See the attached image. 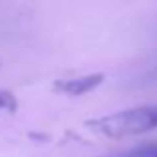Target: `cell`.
Returning a JSON list of instances; mask_svg holds the SVG:
<instances>
[{
  "mask_svg": "<svg viewBox=\"0 0 157 157\" xmlns=\"http://www.w3.org/2000/svg\"><path fill=\"white\" fill-rule=\"evenodd\" d=\"M16 109V98L6 90H0V111H14Z\"/></svg>",
  "mask_w": 157,
  "mask_h": 157,
  "instance_id": "cell-3",
  "label": "cell"
},
{
  "mask_svg": "<svg viewBox=\"0 0 157 157\" xmlns=\"http://www.w3.org/2000/svg\"><path fill=\"white\" fill-rule=\"evenodd\" d=\"M104 82V74H88V76L72 78V80H60L56 82V90L68 96H84L96 90Z\"/></svg>",
  "mask_w": 157,
  "mask_h": 157,
  "instance_id": "cell-2",
  "label": "cell"
},
{
  "mask_svg": "<svg viewBox=\"0 0 157 157\" xmlns=\"http://www.w3.org/2000/svg\"><path fill=\"white\" fill-rule=\"evenodd\" d=\"M86 125L96 133L115 139L127 137V135H141L151 129H157V105H141L109 113L98 119H90Z\"/></svg>",
  "mask_w": 157,
  "mask_h": 157,
  "instance_id": "cell-1",
  "label": "cell"
},
{
  "mask_svg": "<svg viewBox=\"0 0 157 157\" xmlns=\"http://www.w3.org/2000/svg\"><path fill=\"white\" fill-rule=\"evenodd\" d=\"M153 157H157V143H153Z\"/></svg>",
  "mask_w": 157,
  "mask_h": 157,
  "instance_id": "cell-4",
  "label": "cell"
}]
</instances>
